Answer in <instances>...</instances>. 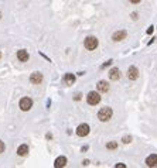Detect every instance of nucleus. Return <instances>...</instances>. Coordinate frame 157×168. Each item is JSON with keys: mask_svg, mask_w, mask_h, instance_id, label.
<instances>
[{"mask_svg": "<svg viewBox=\"0 0 157 168\" xmlns=\"http://www.w3.org/2000/svg\"><path fill=\"white\" fill-rule=\"evenodd\" d=\"M113 116V110L111 107H102L99 112H98V119L101 122H109Z\"/></svg>", "mask_w": 157, "mask_h": 168, "instance_id": "f257e3e1", "label": "nucleus"}, {"mask_svg": "<svg viewBox=\"0 0 157 168\" xmlns=\"http://www.w3.org/2000/svg\"><path fill=\"white\" fill-rule=\"evenodd\" d=\"M83 45H85V48H86L88 51H93V49L98 48L99 41H98L96 37H86L85 41H83Z\"/></svg>", "mask_w": 157, "mask_h": 168, "instance_id": "f03ea898", "label": "nucleus"}, {"mask_svg": "<svg viewBox=\"0 0 157 168\" xmlns=\"http://www.w3.org/2000/svg\"><path fill=\"white\" fill-rule=\"evenodd\" d=\"M86 102H88V105H92V106L98 105L101 102V93L99 92H89L86 96Z\"/></svg>", "mask_w": 157, "mask_h": 168, "instance_id": "7ed1b4c3", "label": "nucleus"}, {"mask_svg": "<svg viewBox=\"0 0 157 168\" xmlns=\"http://www.w3.org/2000/svg\"><path fill=\"white\" fill-rule=\"evenodd\" d=\"M19 106H20V109H21L23 112H27V110H30V109L33 107V100H31L30 98H23V99L20 100Z\"/></svg>", "mask_w": 157, "mask_h": 168, "instance_id": "20e7f679", "label": "nucleus"}, {"mask_svg": "<svg viewBox=\"0 0 157 168\" xmlns=\"http://www.w3.org/2000/svg\"><path fill=\"white\" fill-rule=\"evenodd\" d=\"M89 126L86 125V123H82V125H79L78 127H77V136H79V137H86L88 134H89Z\"/></svg>", "mask_w": 157, "mask_h": 168, "instance_id": "39448f33", "label": "nucleus"}, {"mask_svg": "<svg viewBox=\"0 0 157 168\" xmlns=\"http://www.w3.org/2000/svg\"><path fill=\"white\" fill-rule=\"evenodd\" d=\"M127 78H129L130 81H136V79L139 78V69H137L134 65L129 67V69H127Z\"/></svg>", "mask_w": 157, "mask_h": 168, "instance_id": "423d86ee", "label": "nucleus"}, {"mask_svg": "<svg viewBox=\"0 0 157 168\" xmlns=\"http://www.w3.org/2000/svg\"><path fill=\"white\" fill-rule=\"evenodd\" d=\"M30 82L34 85H38L42 82V74L41 72H34V74H31V76H30Z\"/></svg>", "mask_w": 157, "mask_h": 168, "instance_id": "0eeeda50", "label": "nucleus"}, {"mask_svg": "<svg viewBox=\"0 0 157 168\" xmlns=\"http://www.w3.org/2000/svg\"><path fill=\"white\" fill-rule=\"evenodd\" d=\"M146 165L147 167H157V154H150L146 158Z\"/></svg>", "mask_w": 157, "mask_h": 168, "instance_id": "6e6552de", "label": "nucleus"}, {"mask_svg": "<svg viewBox=\"0 0 157 168\" xmlns=\"http://www.w3.org/2000/svg\"><path fill=\"white\" fill-rule=\"evenodd\" d=\"M120 78V69L119 68H112L109 71V79L111 81H118Z\"/></svg>", "mask_w": 157, "mask_h": 168, "instance_id": "1a4fd4ad", "label": "nucleus"}, {"mask_svg": "<svg viewBox=\"0 0 157 168\" xmlns=\"http://www.w3.org/2000/svg\"><path fill=\"white\" fill-rule=\"evenodd\" d=\"M65 165H67V157H64V155H60L55 160V163H54V167L55 168H62Z\"/></svg>", "mask_w": 157, "mask_h": 168, "instance_id": "9d476101", "label": "nucleus"}, {"mask_svg": "<svg viewBox=\"0 0 157 168\" xmlns=\"http://www.w3.org/2000/svg\"><path fill=\"white\" fill-rule=\"evenodd\" d=\"M96 88H98V90H99L101 93H105V92L109 90V84H108L106 81H99L98 85H96Z\"/></svg>", "mask_w": 157, "mask_h": 168, "instance_id": "9b49d317", "label": "nucleus"}, {"mask_svg": "<svg viewBox=\"0 0 157 168\" xmlns=\"http://www.w3.org/2000/svg\"><path fill=\"white\" fill-rule=\"evenodd\" d=\"M17 58L21 62H27L28 61V52L26 49H20V51H17Z\"/></svg>", "mask_w": 157, "mask_h": 168, "instance_id": "f8f14e48", "label": "nucleus"}, {"mask_svg": "<svg viewBox=\"0 0 157 168\" xmlns=\"http://www.w3.org/2000/svg\"><path fill=\"white\" fill-rule=\"evenodd\" d=\"M126 36H127V33H126L125 30H122V31H116V33L112 36V40H113V41H122Z\"/></svg>", "mask_w": 157, "mask_h": 168, "instance_id": "ddd939ff", "label": "nucleus"}, {"mask_svg": "<svg viewBox=\"0 0 157 168\" xmlns=\"http://www.w3.org/2000/svg\"><path fill=\"white\" fill-rule=\"evenodd\" d=\"M74 82H75V75H74V74H65V76H64V84L71 86V85H74Z\"/></svg>", "mask_w": 157, "mask_h": 168, "instance_id": "4468645a", "label": "nucleus"}, {"mask_svg": "<svg viewBox=\"0 0 157 168\" xmlns=\"http://www.w3.org/2000/svg\"><path fill=\"white\" fill-rule=\"evenodd\" d=\"M27 153H28V146H27V144H21V146L17 148V154H19L20 157H26Z\"/></svg>", "mask_w": 157, "mask_h": 168, "instance_id": "2eb2a0df", "label": "nucleus"}, {"mask_svg": "<svg viewBox=\"0 0 157 168\" xmlns=\"http://www.w3.org/2000/svg\"><path fill=\"white\" fill-rule=\"evenodd\" d=\"M116 147H118V144H116L115 141H111V143L106 144V148H108V150H115Z\"/></svg>", "mask_w": 157, "mask_h": 168, "instance_id": "dca6fc26", "label": "nucleus"}, {"mask_svg": "<svg viewBox=\"0 0 157 168\" xmlns=\"http://www.w3.org/2000/svg\"><path fill=\"white\" fill-rule=\"evenodd\" d=\"M112 62H113L112 59H109V61H106V62H105V64H103V65L101 67V69H105V68H108V67H111V65H112Z\"/></svg>", "mask_w": 157, "mask_h": 168, "instance_id": "f3484780", "label": "nucleus"}, {"mask_svg": "<svg viewBox=\"0 0 157 168\" xmlns=\"http://www.w3.org/2000/svg\"><path fill=\"white\" fill-rule=\"evenodd\" d=\"M122 141H123L125 144H127V143H130V141H132V137H130V136H126V137H123V140H122Z\"/></svg>", "mask_w": 157, "mask_h": 168, "instance_id": "a211bd4d", "label": "nucleus"}, {"mask_svg": "<svg viewBox=\"0 0 157 168\" xmlns=\"http://www.w3.org/2000/svg\"><path fill=\"white\" fill-rule=\"evenodd\" d=\"M4 150H6V146H4V143L0 140V154H1V153H4Z\"/></svg>", "mask_w": 157, "mask_h": 168, "instance_id": "6ab92c4d", "label": "nucleus"}, {"mask_svg": "<svg viewBox=\"0 0 157 168\" xmlns=\"http://www.w3.org/2000/svg\"><path fill=\"white\" fill-rule=\"evenodd\" d=\"M115 167H116V168H125L126 165H125V164H122V163H119V164H116Z\"/></svg>", "mask_w": 157, "mask_h": 168, "instance_id": "aec40b11", "label": "nucleus"}, {"mask_svg": "<svg viewBox=\"0 0 157 168\" xmlns=\"http://www.w3.org/2000/svg\"><path fill=\"white\" fill-rule=\"evenodd\" d=\"M153 28H154V27H153V26H150V27H149V30H147V34H152V33H153Z\"/></svg>", "mask_w": 157, "mask_h": 168, "instance_id": "412c9836", "label": "nucleus"}, {"mask_svg": "<svg viewBox=\"0 0 157 168\" xmlns=\"http://www.w3.org/2000/svg\"><path fill=\"white\" fill-rule=\"evenodd\" d=\"M81 96H82V95L78 93V95H75V98H74V99H75V100H81Z\"/></svg>", "mask_w": 157, "mask_h": 168, "instance_id": "4be33fe9", "label": "nucleus"}, {"mask_svg": "<svg viewBox=\"0 0 157 168\" xmlns=\"http://www.w3.org/2000/svg\"><path fill=\"white\" fill-rule=\"evenodd\" d=\"M130 3H133V4H136V3H140V0H129Z\"/></svg>", "mask_w": 157, "mask_h": 168, "instance_id": "5701e85b", "label": "nucleus"}, {"mask_svg": "<svg viewBox=\"0 0 157 168\" xmlns=\"http://www.w3.org/2000/svg\"><path fill=\"white\" fill-rule=\"evenodd\" d=\"M0 57H1V54H0Z\"/></svg>", "mask_w": 157, "mask_h": 168, "instance_id": "b1692460", "label": "nucleus"}]
</instances>
